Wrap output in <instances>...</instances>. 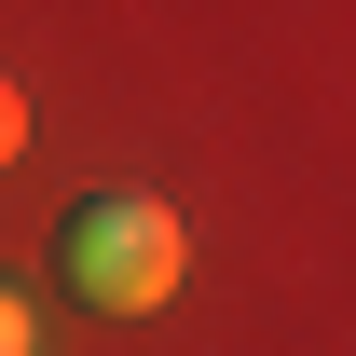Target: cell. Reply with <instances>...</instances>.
<instances>
[{
    "label": "cell",
    "mask_w": 356,
    "mask_h": 356,
    "mask_svg": "<svg viewBox=\"0 0 356 356\" xmlns=\"http://www.w3.org/2000/svg\"><path fill=\"white\" fill-rule=\"evenodd\" d=\"M55 261H69V288H83L96 315H151L178 274H192V220H178L165 192H96V206H69Z\"/></svg>",
    "instance_id": "obj_1"
},
{
    "label": "cell",
    "mask_w": 356,
    "mask_h": 356,
    "mask_svg": "<svg viewBox=\"0 0 356 356\" xmlns=\"http://www.w3.org/2000/svg\"><path fill=\"white\" fill-rule=\"evenodd\" d=\"M14 151H28V96L0 83V165H14Z\"/></svg>",
    "instance_id": "obj_2"
},
{
    "label": "cell",
    "mask_w": 356,
    "mask_h": 356,
    "mask_svg": "<svg viewBox=\"0 0 356 356\" xmlns=\"http://www.w3.org/2000/svg\"><path fill=\"white\" fill-rule=\"evenodd\" d=\"M28 343H42V329H28V302L0 288V356H28Z\"/></svg>",
    "instance_id": "obj_3"
}]
</instances>
